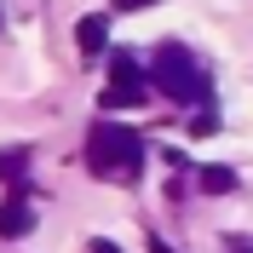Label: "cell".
I'll return each mask as SVG.
<instances>
[{"label": "cell", "instance_id": "10", "mask_svg": "<svg viewBox=\"0 0 253 253\" xmlns=\"http://www.w3.org/2000/svg\"><path fill=\"white\" fill-rule=\"evenodd\" d=\"M150 253H173V248H167V242H161V236H150Z\"/></svg>", "mask_w": 253, "mask_h": 253}, {"label": "cell", "instance_id": "3", "mask_svg": "<svg viewBox=\"0 0 253 253\" xmlns=\"http://www.w3.org/2000/svg\"><path fill=\"white\" fill-rule=\"evenodd\" d=\"M144 98H150V81H144L138 58H132V52H115L110 58V86L98 92V104H104V110H138Z\"/></svg>", "mask_w": 253, "mask_h": 253}, {"label": "cell", "instance_id": "5", "mask_svg": "<svg viewBox=\"0 0 253 253\" xmlns=\"http://www.w3.org/2000/svg\"><path fill=\"white\" fill-rule=\"evenodd\" d=\"M75 46L81 52H86V58H98V52H104V46H110V23H104V17H81V23H75Z\"/></svg>", "mask_w": 253, "mask_h": 253}, {"label": "cell", "instance_id": "2", "mask_svg": "<svg viewBox=\"0 0 253 253\" xmlns=\"http://www.w3.org/2000/svg\"><path fill=\"white\" fill-rule=\"evenodd\" d=\"M150 75H156V86L173 98V104H207V75L196 69V58H190L184 46H173V41L156 52Z\"/></svg>", "mask_w": 253, "mask_h": 253}, {"label": "cell", "instance_id": "1", "mask_svg": "<svg viewBox=\"0 0 253 253\" xmlns=\"http://www.w3.org/2000/svg\"><path fill=\"white\" fill-rule=\"evenodd\" d=\"M86 167H92L98 178H138V167H144L138 132H126V126H115V121H98L92 132H86Z\"/></svg>", "mask_w": 253, "mask_h": 253}, {"label": "cell", "instance_id": "8", "mask_svg": "<svg viewBox=\"0 0 253 253\" xmlns=\"http://www.w3.org/2000/svg\"><path fill=\"white\" fill-rule=\"evenodd\" d=\"M144 6H156V0H115V12H144Z\"/></svg>", "mask_w": 253, "mask_h": 253}, {"label": "cell", "instance_id": "4", "mask_svg": "<svg viewBox=\"0 0 253 253\" xmlns=\"http://www.w3.org/2000/svg\"><path fill=\"white\" fill-rule=\"evenodd\" d=\"M35 230V207H29V184H12V196L0 202V236L17 242V236H29Z\"/></svg>", "mask_w": 253, "mask_h": 253}, {"label": "cell", "instance_id": "9", "mask_svg": "<svg viewBox=\"0 0 253 253\" xmlns=\"http://www.w3.org/2000/svg\"><path fill=\"white\" fill-rule=\"evenodd\" d=\"M86 253H121V248H115L110 236H98V242H92V248H86Z\"/></svg>", "mask_w": 253, "mask_h": 253}, {"label": "cell", "instance_id": "7", "mask_svg": "<svg viewBox=\"0 0 253 253\" xmlns=\"http://www.w3.org/2000/svg\"><path fill=\"white\" fill-rule=\"evenodd\" d=\"M23 167H29V150H0V178L6 184H23Z\"/></svg>", "mask_w": 253, "mask_h": 253}, {"label": "cell", "instance_id": "11", "mask_svg": "<svg viewBox=\"0 0 253 253\" xmlns=\"http://www.w3.org/2000/svg\"><path fill=\"white\" fill-rule=\"evenodd\" d=\"M242 253H248V248H242Z\"/></svg>", "mask_w": 253, "mask_h": 253}, {"label": "cell", "instance_id": "6", "mask_svg": "<svg viewBox=\"0 0 253 253\" xmlns=\"http://www.w3.org/2000/svg\"><path fill=\"white\" fill-rule=\"evenodd\" d=\"M202 190H207V196H224V190H236V173L213 161V167H202Z\"/></svg>", "mask_w": 253, "mask_h": 253}]
</instances>
